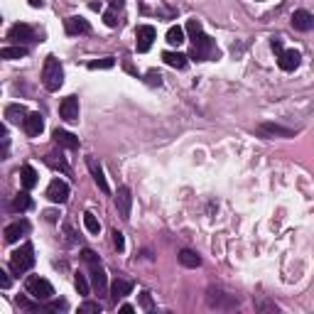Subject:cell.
<instances>
[{
	"mask_svg": "<svg viewBox=\"0 0 314 314\" xmlns=\"http://www.w3.org/2000/svg\"><path fill=\"white\" fill-rule=\"evenodd\" d=\"M42 84L47 91H59V86L64 84V69L59 64V59L54 54H49L45 59V67H42Z\"/></svg>",
	"mask_w": 314,
	"mask_h": 314,
	"instance_id": "6da1fadb",
	"label": "cell"
},
{
	"mask_svg": "<svg viewBox=\"0 0 314 314\" xmlns=\"http://www.w3.org/2000/svg\"><path fill=\"white\" fill-rule=\"evenodd\" d=\"M219 56V49H216V42H213L209 34H197L191 40V59L197 62H211Z\"/></svg>",
	"mask_w": 314,
	"mask_h": 314,
	"instance_id": "7a4b0ae2",
	"label": "cell"
},
{
	"mask_svg": "<svg viewBox=\"0 0 314 314\" xmlns=\"http://www.w3.org/2000/svg\"><path fill=\"white\" fill-rule=\"evenodd\" d=\"M32 265H34V248H32V243H23L17 250H12V256H10L12 272L23 275V272H27Z\"/></svg>",
	"mask_w": 314,
	"mask_h": 314,
	"instance_id": "3957f363",
	"label": "cell"
},
{
	"mask_svg": "<svg viewBox=\"0 0 314 314\" xmlns=\"http://www.w3.org/2000/svg\"><path fill=\"white\" fill-rule=\"evenodd\" d=\"M25 290H27V295H32L37 302H49L54 297V287L40 275H30L25 280Z\"/></svg>",
	"mask_w": 314,
	"mask_h": 314,
	"instance_id": "277c9868",
	"label": "cell"
},
{
	"mask_svg": "<svg viewBox=\"0 0 314 314\" xmlns=\"http://www.w3.org/2000/svg\"><path fill=\"white\" fill-rule=\"evenodd\" d=\"M155 27L152 25H140L138 30H135V47H138V52H147L152 42H155Z\"/></svg>",
	"mask_w": 314,
	"mask_h": 314,
	"instance_id": "5b68a950",
	"label": "cell"
},
{
	"mask_svg": "<svg viewBox=\"0 0 314 314\" xmlns=\"http://www.w3.org/2000/svg\"><path fill=\"white\" fill-rule=\"evenodd\" d=\"M8 40L17 42V45H27V42H34V30L30 27V25L17 23V25H12L10 30H8Z\"/></svg>",
	"mask_w": 314,
	"mask_h": 314,
	"instance_id": "8992f818",
	"label": "cell"
},
{
	"mask_svg": "<svg viewBox=\"0 0 314 314\" xmlns=\"http://www.w3.org/2000/svg\"><path fill=\"white\" fill-rule=\"evenodd\" d=\"M256 133L263 135V138H295L292 128H285V125H278V123H260L256 128Z\"/></svg>",
	"mask_w": 314,
	"mask_h": 314,
	"instance_id": "52a82bcc",
	"label": "cell"
},
{
	"mask_svg": "<svg viewBox=\"0 0 314 314\" xmlns=\"http://www.w3.org/2000/svg\"><path fill=\"white\" fill-rule=\"evenodd\" d=\"M47 199L54 204H64L69 199V184L62 180H52V184L47 187Z\"/></svg>",
	"mask_w": 314,
	"mask_h": 314,
	"instance_id": "ba28073f",
	"label": "cell"
},
{
	"mask_svg": "<svg viewBox=\"0 0 314 314\" xmlns=\"http://www.w3.org/2000/svg\"><path fill=\"white\" fill-rule=\"evenodd\" d=\"M91 268V285H93V290H96V295H108V280H106V272H103L101 263H93V265H89Z\"/></svg>",
	"mask_w": 314,
	"mask_h": 314,
	"instance_id": "9c48e42d",
	"label": "cell"
},
{
	"mask_svg": "<svg viewBox=\"0 0 314 314\" xmlns=\"http://www.w3.org/2000/svg\"><path fill=\"white\" fill-rule=\"evenodd\" d=\"M59 115L67 123H76L78 121V99L76 96H67L64 101L59 103Z\"/></svg>",
	"mask_w": 314,
	"mask_h": 314,
	"instance_id": "30bf717a",
	"label": "cell"
},
{
	"mask_svg": "<svg viewBox=\"0 0 314 314\" xmlns=\"http://www.w3.org/2000/svg\"><path fill=\"white\" fill-rule=\"evenodd\" d=\"M130 206H133V197L128 187H121L115 191V209L121 213V219H130Z\"/></svg>",
	"mask_w": 314,
	"mask_h": 314,
	"instance_id": "8fae6325",
	"label": "cell"
},
{
	"mask_svg": "<svg viewBox=\"0 0 314 314\" xmlns=\"http://www.w3.org/2000/svg\"><path fill=\"white\" fill-rule=\"evenodd\" d=\"M300 52L297 49H282L280 54H278V64H280L282 71H295V69L300 67Z\"/></svg>",
	"mask_w": 314,
	"mask_h": 314,
	"instance_id": "7c38bea8",
	"label": "cell"
},
{
	"mask_svg": "<svg viewBox=\"0 0 314 314\" xmlns=\"http://www.w3.org/2000/svg\"><path fill=\"white\" fill-rule=\"evenodd\" d=\"M209 304L211 307H219V309H224V307H235L238 304V297L235 295H224L221 290H209Z\"/></svg>",
	"mask_w": 314,
	"mask_h": 314,
	"instance_id": "4fadbf2b",
	"label": "cell"
},
{
	"mask_svg": "<svg viewBox=\"0 0 314 314\" xmlns=\"http://www.w3.org/2000/svg\"><path fill=\"white\" fill-rule=\"evenodd\" d=\"M292 27L300 32H309L314 27V15L309 10H295L292 12Z\"/></svg>",
	"mask_w": 314,
	"mask_h": 314,
	"instance_id": "5bb4252c",
	"label": "cell"
},
{
	"mask_svg": "<svg viewBox=\"0 0 314 314\" xmlns=\"http://www.w3.org/2000/svg\"><path fill=\"white\" fill-rule=\"evenodd\" d=\"M86 165H89V172H91V177H93V182L99 184V189H101L103 194H108V191H111V187H108L106 174H103V167L96 162V157H89V160H86Z\"/></svg>",
	"mask_w": 314,
	"mask_h": 314,
	"instance_id": "9a60e30c",
	"label": "cell"
},
{
	"mask_svg": "<svg viewBox=\"0 0 314 314\" xmlns=\"http://www.w3.org/2000/svg\"><path fill=\"white\" fill-rule=\"evenodd\" d=\"M23 128H25V133L30 135V138H40V133L45 130V118H42L40 113H27Z\"/></svg>",
	"mask_w": 314,
	"mask_h": 314,
	"instance_id": "2e32d148",
	"label": "cell"
},
{
	"mask_svg": "<svg viewBox=\"0 0 314 314\" xmlns=\"http://www.w3.org/2000/svg\"><path fill=\"white\" fill-rule=\"evenodd\" d=\"M130 292H133V282L123 280V278H115V280L111 282V290H108V295H111L113 302L118 304V300H123L125 295H130Z\"/></svg>",
	"mask_w": 314,
	"mask_h": 314,
	"instance_id": "e0dca14e",
	"label": "cell"
},
{
	"mask_svg": "<svg viewBox=\"0 0 314 314\" xmlns=\"http://www.w3.org/2000/svg\"><path fill=\"white\" fill-rule=\"evenodd\" d=\"M27 231H30V224H27L25 219H20V221H15V224L5 226L3 235H5V241H8V243H15V241H20V235H25Z\"/></svg>",
	"mask_w": 314,
	"mask_h": 314,
	"instance_id": "ac0fdd59",
	"label": "cell"
},
{
	"mask_svg": "<svg viewBox=\"0 0 314 314\" xmlns=\"http://www.w3.org/2000/svg\"><path fill=\"white\" fill-rule=\"evenodd\" d=\"M64 30H67V34H89L91 32V25L84 20V17H67L64 20Z\"/></svg>",
	"mask_w": 314,
	"mask_h": 314,
	"instance_id": "d6986e66",
	"label": "cell"
},
{
	"mask_svg": "<svg viewBox=\"0 0 314 314\" xmlns=\"http://www.w3.org/2000/svg\"><path fill=\"white\" fill-rule=\"evenodd\" d=\"M20 180H23L25 189H34L37 182H40V174H37V169H34L32 165H23V169H20Z\"/></svg>",
	"mask_w": 314,
	"mask_h": 314,
	"instance_id": "ffe728a7",
	"label": "cell"
},
{
	"mask_svg": "<svg viewBox=\"0 0 314 314\" xmlns=\"http://www.w3.org/2000/svg\"><path fill=\"white\" fill-rule=\"evenodd\" d=\"M54 143H56V145H64L67 150H76V147H78V138H76V135H71V133H67V130H59V128H56V130H54Z\"/></svg>",
	"mask_w": 314,
	"mask_h": 314,
	"instance_id": "44dd1931",
	"label": "cell"
},
{
	"mask_svg": "<svg viewBox=\"0 0 314 314\" xmlns=\"http://www.w3.org/2000/svg\"><path fill=\"white\" fill-rule=\"evenodd\" d=\"M5 118H8V123H25L27 111H25L20 103H10V106L5 108Z\"/></svg>",
	"mask_w": 314,
	"mask_h": 314,
	"instance_id": "7402d4cb",
	"label": "cell"
},
{
	"mask_svg": "<svg viewBox=\"0 0 314 314\" xmlns=\"http://www.w3.org/2000/svg\"><path fill=\"white\" fill-rule=\"evenodd\" d=\"M162 59H165V64L172 67V69H184L187 67V56L182 54V52H165Z\"/></svg>",
	"mask_w": 314,
	"mask_h": 314,
	"instance_id": "603a6c76",
	"label": "cell"
},
{
	"mask_svg": "<svg viewBox=\"0 0 314 314\" xmlns=\"http://www.w3.org/2000/svg\"><path fill=\"white\" fill-rule=\"evenodd\" d=\"M177 258H180V263L184 265V268H199V265H202V258H199L194 250H187V248L180 250V256H177Z\"/></svg>",
	"mask_w": 314,
	"mask_h": 314,
	"instance_id": "cb8c5ba5",
	"label": "cell"
},
{
	"mask_svg": "<svg viewBox=\"0 0 314 314\" xmlns=\"http://www.w3.org/2000/svg\"><path fill=\"white\" fill-rule=\"evenodd\" d=\"M45 162L52 169H59V172H64V174H71V169H69V165L64 162V160H62V155H54V152H49V155H45Z\"/></svg>",
	"mask_w": 314,
	"mask_h": 314,
	"instance_id": "d4e9b609",
	"label": "cell"
},
{
	"mask_svg": "<svg viewBox=\"0 0 314 314\" xmlns=\"http://www.w3.org/2000/svg\"><path fill=\"white\" fill-rule=\"evenodd\" d=\"M0 56H3V59H23V56H27V47H23V45L3 47V49H0Z\"/></svg>",
	"mask_w": 314,
	"mask_h": 314,
	"instance_id": "484cf974",
	"label": "cell"
},
{
	"mask_svg": "<svg viewBox=\"0 0 314 314\" xmlns=\"http://www.w3.org/2000/svg\"><path fill=\"white\" fill-rule=\"evenodd\" d=\"M12 209H15V211H27V209H32L30 194H27V191H20V194L15 197V202H12Z\"/></svg>",
	"mask_w": 314,
	"mask_h": 314,
	"instance_id": "4316f807",
	"label": "cell"
},
{
	"mask_svg": "<svg viewBox=\"0 0 314 314\" xmlns=\"http://www.w3.org/2000/svg\"><path fill=\"white\" fill-rule=\"evenodd\" d=\"M167 42L172 47H180L182 42H184V30H182L180 25H177V27H169V30H167Z\"/></svg>",
	"mask_w": 314,
	"mask_h": 314,
	"instance_id": "83f0119b",
	"label": "cell"
},
{
	"mask_svg": "<svg viewBox=\"0 0 314 314\" xmlns=\"http://www.w3.org/2000/svg\"><path fill=\"white\" fill-rule=\"evenodd\" d=\"M84 226H86V231H89V233H99V231H101V224H99V219H96V216H93L91 211L84 213Z\"/></svg>",
	"mask_w": 314,
	"mask_h": 314,
	"instance_id": "f1b7e54d",
	"label": "cell"
},
{
	"mask_svg": "<svg viewBox=\"0 0 314 314\" xmlns=\"http://www.w3.org/2000/svg\"><path fill=\"white\" fill-rule=\"evenodd\" d=\"M74 285H76V290H78V295H81V297H86V295L91 292L89 280H86V275H81V272H76V278H74Z\"/></svg>",
	"mask_w": 314,
	"mask_h": 314,
	"instance_id": "f546056e",
	"label": "cell"
},
{
	"mask_svg": "<svg viewBox=\"0 0 314 314\" xmlns=\"http://www.w3.org/2000/svg\"><path fill=\"white\" fill-rule=\"evenodd\" d=\"M115 64V59L113 56H106V59H96V62H89V69L91 71H96V69H111Z\"/></svg>",
	"mask_w": 314,
	"mask_h": 314,
	"instance_id": "4dcf8cb0",
	"label": "cell"
},
{
	"mask_svg": "<svg viewBox=\"0 0 314 314\" xmlns=\"http://www.w3.org/2000/svg\"><path fill=\"white\" fill-rule=\"evenodd\" d=\"M101 302H84L81 307H78V312L81 314H101Z\"/></svg>",
	"mask_w": 314,
	"mask_h": 314,
	"instance_id": "1f68e13d",
	"label": "cell"
},
{
	"mask_svg": "<svg viewBox=\"0 0 314 314\" xmlns=\"http://www.w3.org/2000/svg\"><path fill=\"white\" fill-rule=\"evenodd\" d=\"M187 32H189V37L194 40L197 34H202V23H199L197 17H191V20H187Z\"/></svg>",
	"mask_w": 314,
	"mask_h": 314,
	"instance_id": "d6a6232c",
	"label": "cell"
},
{
	"mask_svg": "<svg viewBox=\"0 0 314 314\" xmlns=\"http://www.w3.org/2000/svg\"><path fill=\"white\" fill-rule=\"evenodd\" d=\"M111 235H113V248H115L118 253H123V250H125V238H123V233H121V231L115 228V231H113Z\"/></svg>",
	"mask_w": 314,
	"mask_h": 314,
	"instance_id": "836d02e7",
	"label": "cell"
},
{
	"mask_svg": "<svg viewBox=\"0 0 314 314\" xmlns=\"http://www.w3.org/2000/svg\"><path fill=\"white\" fill-rule=\"evenodd\" d=\"M103 20H106V25H108V27H118V15H115V8L106 12V15H103Z\"/></svg>",
	"mask_w": 314,
	"mask_h": 314,
	"instance_id": "e575fe53",
	"label": "cell"
},
{
	"mask_svg": "<svg viewBox=\"0 0 314 314\" xmlns=\"http://www.w3.org/2000/svg\"><path fill=\"white\" fill-rule=\"evenodd\" d=\"M147 84L160 86V84H162V74H160V71H155V69H152V71H147Z\"/></svg>",
	"mask_w": 314,
	"mask_h": 314,
	"instance_id": "d590c367",
	"label": "cell"
},
{
	"mask_svg": "<svg viewBox=\"0 0 314 314\" xmlns=\"http://www.w3.org/2000/svg\"><path fill=\"white\" fill-rule=\"evenodd\" d=\"M140 307L147 309V312L152 309V297H150V292H143V295H140Z\"/></svg>",
	"mask_w": 314,
	"mask_h": 314,
	"instance_id": "8d00e7d4",
	"label": "cell"
},
{
	"mask_svg": "<svg viewBox=\"0 0 314 314\" xmlns=\"http://www.w3.org/2000/svg\"><path fill=\"white\" fill-rule=\"evenodd\" d=\"M47 309H52V312H59V309H67V302H64V300H52V302L47 304Z\"/></svg>",
	"mask_w": 314,
	"mask_h": 314,
	"instance_id": "74e56055",
	"label": "cell"
},
{
	"mask_svg": "<svg viewBox=\"0 0 314 314\" xmlns=\"http://www.w3.org/2000/svg\"><path fill=\"white\" fill-rule=\"evenodd\" d=\"M0 287H3V290L10 287V275H8L5 270H0Z\"/></svg>",
	"mask_w": 314,
	"mask_h": 314,
	"instance_id": "f35d334b",
	"label": "cell"
},
{
	"mask_svg": "<svg viewBox=\"0 0 314 314\" xmlns=\"http://www.w3.org/2000/svg\"><path fill=\"white\" fill-rule=\"evenodd\" d=\"M270 47H272V52H278V54H280V52H282V40H280V37H272Z\"/></svg>",
	"mask_w": 314,
	"mask_h": 314,
	"instance_id": "ab89813d",
	"label": "cell"
},
{
	"mask_svg": "<svg viewBox=\"0 0 314 314\" xmlns=\"http://www.w3.org/2000/svg\"><path fill=\"white\" fill-rule=\"evenodd\" d=\"M45 219H47V221H52V224H54V221H56V211H45Z\"/></svg>",
	"mask_w": 314,
	"mask_h": 314,
	"instance_id": "60d3db41",
	"label": "cell"
},
{
	"mask_svg": "<svg viewBox=\"0 0 314 314\" xmlns=\"http://www.w3.org/2000/svg\"><path fill=\"white\" fill-rule=\"evenodd\" d=\"M121 312L130 314V312H135V307H133V304H121Z\"/></svg>",
	"mask_w": 314,
	"mask_h": 314,
	"instance_id": "b9f144b4",
	"label": "cell"
},
{
	"mask_svg": "<svg viewBox=\"0 0 314 314\" xmlns=\"http://www.w3.org/2000/svg\"><path fill=\"white\" fill-rule=\"evenodd\" d=\"M30 5L32 8H42V0H30Z\"/></svg>",
	"mask_w": 314,
	"mask_h": 314,
	"instance_id": "7bdbcfd3",
	"label": "cell"
}]
</instances>
